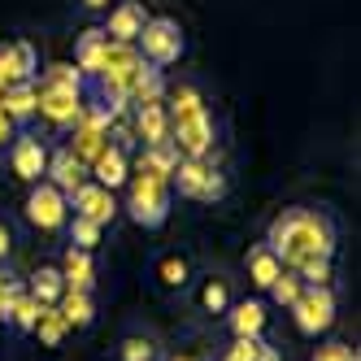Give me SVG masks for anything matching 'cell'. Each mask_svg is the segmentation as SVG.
Instances as JSON below:
<instances>
[{"label":"cell","mask_w":361,"mask_h":361,"mask_svg":"<svg viewBox=\"0 0 361 361\" xmlns=\"http://www.w3.org/2000/svg\"><path fill=\"white\" fill-rule=\"evenodd\" d=\"M109 18H105V31L114 44H135L140 39V31H144V22H148V9L140 5V0H114V5L105 9Z\"/></svg>","instance_id":"14"},{"label":"cell","mask_w":361,"mask_h":361,"mask_svg":"<svg viewBox=\"0 0 361 361\" xmlns=\"http://www.w3.org/2000/svg\"><path fill=\"white\" fill-rule=\"evenodd\" d=\"M231 300H235V288H231V279L226 274H209V279H200V288H196V309L200 314H209V318H222Z\"/></svg>","instance_id":"21"},{"label":"cell","mask_w":361,"mask_h":361,"mask_svg":"<svg viewBox=\"0 0 361 361\" xmlns=\"http://www.w3.org/2000/svg\"><path fill=\"white\" fill-rule=\"evenodd\" d=\"M266 248L283 262V270H296L305 262H314V257H335V222L322 209L292 204L270 222Z\"/></svg>","instance_id":"1"},{"label":"cell","mask_w":361,"mask_h":361,"mask_svg":"<svg viewBox=\"0 0 361 361\" xmlns=\"http://www.w3.org/2000/svg\"><path fill=\"white\" fill-rule=\"evenodd\" d=\"M35 335H39V344H44V348H57L66 335H70V322L61 318V309H57V305H39Z\"/></svg>","instance_id":"27"},{"label":"cell","mask_w":361,"mask_h":361,"mask_svg":"<svg viewBox=\"0 0 361 361\" xmlns=\"http://www.w3.org/2000/svg\"><path fill=\"white\" fill-rule=\"evenodd\" d=\"M257 361H283V357H279L274 344H262V348H257Z\"/></svg>","instance_id":"39"},{"label":"cell","mask_w":361,"mask_h":361,"mask_svg":"<svg viewBox=\"0 0 361 361\" xmlns=\"http://www.w3.org/2000/svg\"><path fill=\"white\" fill-rule=\"evenodd\" d=\"M100 235H105V226H96V222H87V218H74V214H70V222H66V244H70V248L96 252Z\"/></svg>","instance_id":"28"},{"label":"cell","mask_w":361,"mask_h":361,"mask_svg":"<svg viewBox=\"0 0 361 361\" xmlns=\"http://www.w3.org/2000/svg\"><path fill=\"white\" fill-rule=\"evenodd\" d=\"M13 244H18V231L9 218H0V262H9L13 257Z\"/></svg>","instance_id":"36"},{"label":"cell","mask_w":361,"mask_h":361,"mask_svg":"<svg viewBox=\"0 0 361 361\" xmlns=\"http://www.w3.org/2000/svg\"><path fill=\"white\" fill-rule=\"evenodd\" d=\"M140 166L144 170H152V174H161V178H170L174 174V166H178V152H174V144L166 140V144H148L144 152H140Z\"/></svg>","instance_id":"29"},{"label":"cell","mask_w":361,"mask_h":361,"mask_svg":"<svg viewBox=\"0 0 361 361\" xmlns=\"http://www.w3.org/2000/svg\"><path fill=\"white\" fill-rule=\"evenodd\" d=\"M300 288H305L300 274H296V270H283V274L270 283V296H274V305H292V300L300 296Z\"/></svg>","instance_id":"32"},{"label":"cell","mask_w":361,"mask_h":361,"mask_svg":"<svg viewBox=\"0 0 361 361\" xmlns=\"http://www.w3.org/2000/svg\"><path fill=\"white\" fill-rule=\"evenodd\" d=\"M35 318H39V300L22 288V296L9 305V314H5V322L13 326V331H35Z\"/></svg>","instance_id":"30"},{"label":"cell","mask_w":361,"mask_h":361,"mask_svg":"<svg viewBox=\"0 0 361 361\" xmlns=\"http://www.w3.org/2000/svg\"><path fill=\"white\" fill-rule=\"evenodd\" d=\"M170 192H178L183 200L214 204V200L226 196V174L209 157H178V166L170 174Z\"/></svg>","instance_id":"4"},{"label":"cell","mask_w":361,"mask_h":361,"mask_svg":"<svg viewBox=\"0 0 361 361\" xmlns=\"http://www.w3.org/2000/svg\"><path fill=\"white\" fill-rule=\"evenodd\" d=\"M66 200H70V214H74V218H87V222H96V226H109L114 214H118L114 192L100 188V183H92V178H87L83 188H74Z\"/></svg>","instance_id":"12"},{"label":"cell","mask_w":361,"mask_h":361,"mask_svg":"<svg viewBox=\"0 0 361 361\" xmlns=\"http://www.w3.org/2000/svg\"><path fill=\"white\" fill-rule=\"evenodd\" d=\"M57 270H61V279H66V288H74V292H92V283H96V257L83 252V248H70V244H66Z\"/></svg>","instance_id":"20"},{"label":"cell","mask_w":361,"mask_h":361,"mask_svg":"<svg viewBox=\"0 0 361 361\" xmlns=\"http://www.w3.org/2000/svg\"><path fill=\"white\" fill-rule=\"evenodd\" d=\"M109 126H114V114L105 109V105H83V114H79V122L70 126V152L79 157L83 166L96 157L100 148L109 144Z\"/></svg>","instance_id":"8"},{"label":"cell","mask_w":361,"mask_h":361,"mask_svg":"<svg viewBox=\"0 0 361 361\" xmlns=\"http://www.w3.org/2000/svg\"><path fill=\"white\" fill-rule=\"evenodd\" d=\"M222 318H226V331L235 335V340H262V331L270 322L266 300H231V309Z\"/></svg>","instance_id":"15"},{"label":"cell","mask_w":361,"mask_h":361,"mask_svg":"<svg viewBox=\"0 0 361 361\" xmlns=\"http://www.w3.org/2000/svg\"><path fill=\"white\" fill-rule=\"evenodd\" d=\"M161 105H166L170 122H178V118L204 114V109H209V100H204V92H200L196 83H174V87H166V92H161Z\"/></svg>","instance_id":"22"},{"label":"cell","mask_w":361,"mask_h":361,"mask_svg":"<svg viewBox=\"0 0 361 361\" xmlns=\"http://www.w3.org/2000/svg\"><path fill=\"white\" fill-rule=\"evenodd\" d=\"M44 178H48V183H53L61 196H70L74 188H83V183H87V166L61 144V148L48 152V170H44Z\"/></svg>","instance_id":"16"},{"label":"cell","mask_w":361,"mask_h":361,"mask_svg":"<svg viewBox=\"0 0 361 361\" xmlns=\"http://www.w3.org/2000/svg\"><path fill=\"white\" fill-rule=\"evenodd\" d=\"M0 109L9 114L13 126H31L39 118V92H35V79L31 83H9L0 87Z\"/></svg>","instance_id":"17"},{"label":"cell","mask_w":361,"mask_h":361,"mask_svg":"<svg viewBox=\"0 0 361 361\" xmlns=\"http://www.w3.org/2000/svg\"><path fill=\"white\" fill-rule=\"evenodd\" d=\"M13 131H18V126L9 122V114H5V109H0V144H5V140H13Z\"/></svg>","instance_id":"37"},{"label":"cell","mask_w":361,"mask_h":361,"mask_svg":"<svg viewBox=\"0 0 361 361\" xmlns=\"http://www.w3.org/2000/svg\"><path fill=\"white\" fill-rule=\"evenodd\" d=\"M257 348L262 340H231V348H222L218 361H257Z\"/></svg>","instance_id":"34"},{"label":"cell","mask_w":361,"mask_h":361,"mask_svg":"<svg viewBox=\"0 0 361 361\" xmlns=\"http://www.w3.org/2000/svg\"><path fill=\"white\" fill-rule=\"evenodd\" d=\"M244 266H248V283H252V288H262V292H270V283L283 274V262H279L266 244H252Z\"/></svg>","instance_id":"24"},{"label":"cell","mask_w":361,"mask_h":361,"mask_svg":"<svg viewBox=\"0 0 361 361\" xmlns=\"http://www.w3.org/2000/svg\"><path fill=\"white\" fill-rule=\"evenodd\" d=\"M170 144H174L178 157H209L214 144H218V122H214V114L204 109V114H192V118L170 122Z\"/></svg>","instance_id":"9"},{"label":"cell","mask_w":361,"mask_h":361,"mask_svg":"<svg viewBox=\"0 0 361 361\" xmlns=\"http://www.w3.org/2000/svg\"><path fill=\"white\" fill-rule=\"evenodd\" d=\"M292 309V322L300 335H309V340H318V335H326L335 326V314H340V300H335V288L331 283H305L300 296L288 305Z\"/></svg>","instance_id":"5"},{"label":"cell","mask_w":361,"mask_h":361,"mask_svg":"<svg viewBox=\"0 0 361 361\" xmlns=\"http://www.w3.org/2000/svg\"><path fill=\"white\" fill-rule=\"evenodd\" d=\"M39 74V53L31 39H9L0 44V87L9 83H31Z\"/></svg>","instance_id":"13"},{"label":"cell","mask_w":361,"mask_h":361,"mask_svg":"<svg viewBox=\"0 0 361 361\" xmlns=\"http://www.w3.org/2000/svg\"><path fill=\"white\" fill-rule=\"evenodd\" d=\"M39 92V118L53 131H70L83 114V74L74 66H48L44 79L35 83Z\"/></svg>","instance_id":"2"},{"label":"cell","mask_w":361,"mask_h":361,"mask_svg":"<svg viewBox=\"0 0 361 361\" xmlns=\"http://www.w3.org/2000/svg\"><path fill=\"white\" fill-rule=\"evenodd\" d=\"M331 262H335V257H314V262L296 266L300 283H331Z\"/></svg>","instance_id":"33"},{"label":"cell","mask_w":361,"mask_h":361,"mask_svg":"<svg viewBox=\"0 0 361 361\" xmlns=\"http://www.w3.org/2000/svg\"><path fill=\"white\" fill-rule=\"evenodd\" d=\"M105 53H109V35L100 31V27L83 31L79 44H74V70H79L83 79H96L100 66H105Z\"/></svg>","instance_id":"19"},{"label":"cell","mask_w":361,"mask_h":361,"mask_svg":"<svg viewBox=\"0 0 361 361\" xmlns=\"http://www.w3.org/2000/svg\"><path fill=\"white\" fill-rule=\"evenodd\" d=\"M135 53L157 70L178 66V57L188 53V35H183V27H178L174 18H148L140 39H135Z\"/></svg>","instance_id":"6"},{"label":"cell","mask_w":361,"mask_h":361,"mask_svg":"<svg viewBox=\"0 0 361 361\" xmlns=\"http://www.w3.org/2000/svg\"><path fill=\"white\" fill-rule=\"evenodd\" d=\"M170 204H174L170 178L152 174L144 166H131V178H126V204H122V209L131 214V222H140L144 231H157L170 218Z\"/></svg>","instance_id":"3"},{"label":"cell","mask_w":361,"mask_h":361,"mask_svg":"<svg viewBox=\"0 0 361 361\" xmlns=\"http://www.w3.org/2000/svg\"><path fill=\"white\" fill-rule=\"evenodd\" d=\"M152 279H157L166 292H183L188 283H192V262H188L183 252H161L157 266H152Z\"/></svg>","instance_id":"23"},{"label":"cell","mask_w":361,"mask_h":361,"mask_svg":"<svg viewBox=\"0 0 361 361\" xmlns=\"http://www.w3.org/2000/svg\"><path fill=\"white\" fill-rule=\"evenodd\" d=\"M27 292H31L39 305H57L61 292H66V279H61L57 266H35V274L27 279Z\"/></svg>","instance_id":"26"},{"label":"cell","mask_w":361,"mask_h":361,"mask_svg":"<svg viewBox=\"0 0 361 361\" xmlns=\"http://www.w3.org/2000/svg\"><path fill=\"white\" fill-rule=\"evenodd\" d=\"M57 309H61V318L70 322V331L74 326H92L96 322V300H92V292H74V288H66L61 292V300H57Z\"/></svg>","instance_id":"25"},{"label":"cell","mask_w":361,"mask_h":361,"mask_svg":"<svg viewBox=\"0 0 361 361\" xmlns=\"http://www.w3.org/2000/svg\"><path fill=\"white\" fill-rule=\"evenodd\" d=\"M79 5H83L87 13H105V9L114 5V0H79Z\"/></svg>","instance_id":"38"},{"label":"cell","mask_w":361,"mask_h":361,"mask_svg":"<svg viewBox=\"0 0 361 361\" xmlns=\"http://www.w3.org/2000/svg\"><path fill=\"white\" fill-rule=\"evenodd\" d=\"M87 178H92V183H100V188H109V192L126 188V178H131V152H126V144L109 140L87 161Z\"/></svg>","instance_id":"11"},{"label":"cell","mask_w":361,"mask_h":361,"mask_svg":"<svg viewBox=\"0 0 361 361\" xmlns=\"http://www.w3.org/2000/svg\"><path fill=\"white\" fill-rule=\"evenodd\" d=\"M314 361H357V353H353L348 344H322V348L314 353Z\"/></svg>","instance_id":"35"},{"label":"cell","mask_w":361,"mask_h":361,"mask_svg":"<svg viewBox=\"0 0 361 361\" xmlns=\"http://www.w3.org/2000/svg\"><path fill=\"white\" fill-rule=\"evenodd\" d=\"M118 361H157V340L152 335H126L118 344Z\"/></svg>","instance_id":"31"},{"label":"cell","mask_w":361,"mask_h":361,"mask_svg":"<svg viewBox=\"0 0 361 361\" xmlns=\"http://www.w3.org/2000/svg\"><path fill=\"white\" fill-rule=\"evenodd\" d=\"M170 361H209L204 353H170Z\"/></svg>","instance_id":"40"},{"label":"cell","mask_w":361,"mask_h":361,"mask_svg":"<svg viewBox=\"0 0 361 361\" xmlns=\"http://www.w3.org/2000/svg\"><path fill=\"white\" fill-rule=\"evenodd\" d=\"M9 170L22 178V183H39L44 170H48V144L35 131H13L9 140Z\"/></svg>","instance_id":"10"},{"label":"cell","mask_w":361,"mask_h":361,"mask_svg":"<svg viewBox=\"0 0 361 361\" xmlns=\"http://www.w3.org/2000/svg\"><path fill=\"white\" fill-rule=\"evenodd\" d=\"M22 218H27L39 235H61L66 222H70V200L48 183V178H39V183H31L27 200H22Z\"/></svg>","instance_id":"7"},{"label":"cell","mask_w":361,"mask_h":361,"mask_svg":"<svg viewBox=\"0 0 361 361\" xmlns=\"http://www.w3.org/2000/svg\"><path fill=\"white\" fill-rule=\"evenodd\" d=\"M135 135H140V148L170 140V114H166L161 100H144V105H135Z\"/></svg>","instance_id":"18"}]
</instances>
